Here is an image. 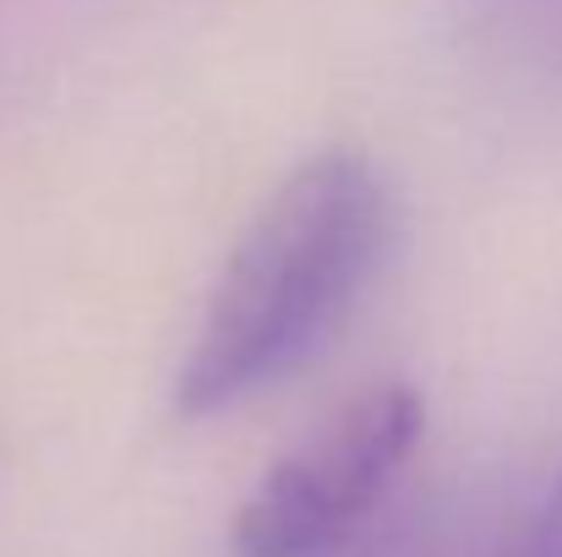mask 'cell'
Wrapping results in <instances>:
<instances>
[{
  "mask_svg": "<svg viewBox=\"0 0 562 557\" xmlns=\"http://www.w3.org/2000/svg\"><path fill=\"white\" fill-rule=\"evenodd\" d=\"M387 241L393 191L361 148L301 159L218 268L170 388L176 415H224L312 367L361 307Z\"/></svg>",
  "mask_w": 562,
  "mask_h": 557,
  "instance_id": "6da1fadb",
  "label": "cell"
},
{
  "mask_svg": "<svg viewBox=\"0 0 562 557\" xmlns=\"http://www.w3.org/2000/svg\"><path fill=\"white\" fill-rule=\"evenodd\" d=\"M497 557H562V465L547 481V492L536 498V509L508 531Z\"/></svg>",
  "mask_w": 562,
  "mask_h": 557,
  "instance_id": "277c9868",
  "label": "cell"
},
{
  "mask_svg": "<svg viewBox=\"0 0 562 557\" xmlns=\"http://www.w3.org/2000/svg\"><path fill=\"white\" fill-rule=\"evenodd\" d=\"M481 27L514 60L562 77V0H475Z\"/></svg>",
  "mask_w": 562,
  "mask_h": 557,
  "instance_id": "3957f363",
  "label": "cell"
},
{
  "mask_svg": "<svg viewBox=\"0 0 562 557\" xmlns=\"http://www.w3.org/2000/svg\"><path fill=\"white\" fill-rule=\"evenodd\" d=\"M426 437L415 382H376L273 459L229 520V557H339Z\"/></svg>",
  "mask_w": 562,
  "mask_h": 557,
  "instance_id": "7a4b0ae2",
  "label": "cell"
}]
</instances>
